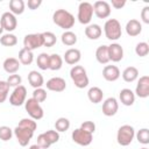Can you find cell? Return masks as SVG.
<instances>
[{
  "label": "cell",
  "instance_id": "6da1fadb",
  "mask_svg": "<svg viewBox=\"0 0 149 149\" xmlns=\"http://www.w3.org/2000/svg\"><path fill=\"white\" fill-rule=\"evenodd\" d=\"M52 21L64 30H69L74 24V16L66 9H56L52 14Z\"/></svg>",
  "mask_w": 149,
  "mask_h": 149
},
{
  "label": "cell",
  "instance_id": "7a4b0ae2",
  "mask_svg": "<svg viewBox=\"0 0 149 149\" xmlns=\"http://www.w3.org/2000/svg\"><path fill=\"white\" fill-rule=\"evenodd\" d=\"M70 77L78 88H85L88 85V77L87 72L81 65H73L70 70Z\"/></svg>",
  "mask_w": 149,
  "mask_h": 149
},
{
  "label": "cell",
  "instance_id": "3957f363",
  "mask_svg": "<svg viewBox=\"0 0 149 149\" xmlns=\"http://www.w3.org/2000/svg\"><path fill=\"white\" fill-rule=\"evenodd\" d=\"M104 33L109 41H116L121 37V24L116 19H108L104 24Z\"/></svg>",
  "mask_w": 149,
  "mask_h": 149
},
{
  "label": "cell",
  "instance_id": "277c9868",
  "mask_svg": "<svg viewBox=\"0 0 149 149\" xmlns=\"http://www.w3.org/2000/svg\"><path fill=\"white\" fill-rule=\"evenodd\" d=\"M135 137V129L130 125H123L118 129L116 133V141L120 146L127 147L129 146Z\"/></svg>",
  "mask_w": 149,
  "mask_h": 149
},
{
  "label": "cell",
  "instance_id": "5b68a950",
  "mask_svg": "<svg viewBox=\"0 0 149 149\" xmlns=\"http://www.w3.org/2000/svg\"><path fill=\"white\" fill-rule=\"evenodd\" d=\"M24 108H26V112L28 113V115L37 121V120H41L43 116H44V111L42 108V106L40 105L38 101H36L34 98H29L26 100L24 102Z\"/></svg>",
  "mask_w": 149,
  "mask_h": 149
},
{
  "label": "cell",
  "instance_id": "8992f818",
  "mask_svg": "<svg viewBox=\"0 0 149 149\" xmlns=\"http://www.w3.org/2000/svg\"><path fill=\"white\" fill-rule=\"evenodd\" d=\"M93 16V6L87 1H83L78 6L77 19L81 24H88Z\"/></svg>",
  "mask_w": 149,
  "mask_h": 149
},
{
  "label": "cell",
  "instance_id": "52a82bcc",
  "mask_svg": "<svg viewBox=\"0 0 149 149\" xmlns=\"http://www.w3.org/2000/svg\"><path fill=\"white\" fill-rule=\"evenodd\" d=\"M13 134L15 135L19 144L21 147H26L28 146L29 141L33 139L34 136V130L29 129V128H26V127H21V126H16L14 129H13Z\"/></svg>",
  "mask_w": 149,
  "mask_h": 149
},
{
  "label": "cell",
  "instance_id": "ba28073f",
  "mask_svg": "<svg viewBox=\"0 0 149 149\" xmlns=\"http://www.w3.org/2000/svg\"><path fill=\"white\" fill-rule=\"evenodd\" d=\"M43 47V36L42 33H34L28 34L23 38V48L33 51L35 49H38Z\"/></svg>",
  "mask_w": 149,
  "mask_h": 149
},
{
  "label": "cell",
  "instance_id": "9c48e42d",
  "mask_svg": "<svg viewBox=\"0 0 149 149\" xmlns=\"http://www.w3.org/2000/svg\"><path fill=\"white\" fill-rule=\"evenodd\" d=\"M26 100H27V88L23 85L15 87L9 95V104L15 107L23 105Z\"/></svg>",
  "mask_w": 149,
  "mask_h": 149
},
{
  "label": "cell",
  "instance_id": "30bf717a",
  "mask_svg": "<svg viewBox=\"0 0 149 149\" xmlns=\"http://www.w3.org/2000/svg\"><path fill=\"white\" fill-rule=\"evenodd\" d=\"M71 137H72V141L79 146H83V147H87L88 144H91L92 140H93V134H90L80 128H77L72 132L71 134Z\"/></svg>",
  "mask_w": 149,
  "mask_h": 149
},
{
  "label": "cell",
  "instance_id": "8fae6325",
  "mask_svg": "<svg viewBox=\"0 0 149 149\" xmlns=\"http://www.w3.org/2000/svg\"><path fill=\"white\" fill-rule=\"evenodd\" d=\"M93 13L99 19H107L111 15V5L107 1L98 0L93 5Z\"/></svg>",
  "mask_w": 149,
  "mask_h": 149
},
{
  "label": "cell",
  "instance_id": "7c38bea8",
  "mask_svg": "<svg viewBox=\"0 0 149 149\" xmlns=\"http://www.w3.org/2000/svg\"><path fill=\"white\" fill-rule=\"evenodd\" d=\"M0 23L3 28V30L12 33L13 30H15V28L17 26V20H16V16L14 14H12L10 12H5L0 17Z\"/></svg>",
  "mask_w": 149,
  "mask_h": 149
},
{
  "label": "cell",
  "instance_id": "4fadbf2b",
  "mask_svg": "<svg viewBox=\"0 0 149 149\" xmlns=\"http://www.w3.org/2000/svg\"><path fill=\"white\" fill-rule=\"evenodd\" d=\"M118 109H119V102H118V100L114 97H109V98H107L102 102L101 111H102V114L105 116H113V115H115Z\"/></svg>",
  "mask_w": 149,
  "mask_h": 149
},
{
  "label": "cell",
  "instance_id": "5bb4252c",
  "mask_svg": "<svg viewBox=\"0 0 149 149\" xmlns=\"http://www.w3.org/2000/svg\"><path fill=\"white\" fill-rule=\"evenodd\" d=\"M135 94L140 98H148L149 97V76H142L137 80Z\"/></svg>",
  "mask_w": 149,
  "mask_h": 149
},
{
  "label": "cell",
  "instance_id": "9a60e30c",
  "mask_svg": "<svg viewBox=\"0 0 149 149\" xmlns=\"http://www.w3.org/2000/svg\"><path fill=\"white\" fill-rule=\"evenodd\" d=\"M45 86L49 91L52 92H63L66 88V81L62 77H52L47 83Z\"/></svg>",
  "mask_w": 149,
  "mask_h": 149
},
{
  "label": "cell",
  "instance_id": "2e32d148",
  "mask_svg": "<svg viewBox=\"0 0 149 149\" xmlns=\"http://www.w3.org/2000/svg\"><path fill=\"white\" fill-rule=\"evenodd\" d=\"M107 48H108L109 61L118 63L123 58V49L119 43H111L109 45H107Z\"/></svg>",
  "mask_w": 149,
  "mask_h": 149
},
{
  "label": "cell",
  "instance_id": "e0dca14e",
  "mask_svg": "<svg viewBox=\"0 0 149 149\" xmlns=\"http://www.w3.org/2000/svg\"><path fill=\"white\" fill-rule=\"evenodd\" d=\"M80 58H81V52L79 49H76V48L68 49L64 54V57H63L65 63L69 65H76L80 61Z\"/></svg>",
  "mask_w": 149,
  "mask_h": 149
},
{
  "label": "cell",
  "instance_id": "ac0fdd59",
  "mask_svg": "<svg viewBox=\"0 0 149 149\" xmlns=\"http://www.w3.org/2000/svg\"><path fill=\"white\" fill-rule=\"evenodd\" d=\"M120 70L116 65H105L102 70V77L107 81H115L120 78Z\"/></svg>",
  "mask_w": 149,
  "mask_h": 149
},
{
  "label": "cell",
  "instance_id": "d6986e66",
  "mask_svg": "<svg viewBox=\"0 0 149 149\" xmlns=\"http://www.w3.org/2000/svg\"><path fill=\"white\" fill-rule=\"evenodd\" d=\"M126 33L129 35V36H132V37H135V36H137V35H140L141 34V31H142V24H141V22L139 21V20H136V19H130L127 23H126Z\"/></svg>",
  "mask_w": 149,
  "mask_h": 149
},
{
  "label": "cell",
  "instance_id": "ffe728a7",
  "mask_svg": "<svg viewBox=\"0 0 149 149\" xmlns=\"http://www.w3.org/2000/svg\"><path fill=\"white\" fill-rule=\"evenodd\" d=\"M20 65L21 64H20L19 59L15 58V57H8V58H6L3 61V64H2L3 70L7 73H10V74L16 73L19 71V69H20Z\"/></svg>",
  "mask_w": 149,
  "mask_h": 149
},
{
  "label": "cell",
  "instance_id": "44dd1931",
  "mask_svg": "<svg viewBox=\"0 0 149 149\" xmlns=\"http://www.w3.org/2000/svg\"><path fill=\"white\" fill-rule=\"evenodd\" d=\"M119 99L122 105L132 106L135 102V93L130 88H122L119 93Z\"/></svg>",
  "mask_w": 149,
  "mask_h": 149
},
{
  "label": "cell",
  "instance_id": "7402d4cb",
  "mask_svg": "<svg viewBox=\"0 0 149 149\" xmlns=\"http://www.w3.org/2000/svg\"><path fill=\"white\" fill-rule=\"evenodd\" d=\"M28 81H29L30 86H33L34 88H38V87H42L44 85L43 76L36 70H31L28 73Z\"/></svg>",
  "mask_w": 149,
  "mask_h": 149
},
{
  "label": "cell",
  "instance_id": "603a6c76",
  "mask_svg": "<svg viewBox=\"0 0 149 149\" xmlns=\"http://www.w3.org/2000/svg\"><path fill=\"white\" fill-rule=\"evenodd\" d=\"M101 34H102V29L97 23L87 24L85 28V36L90 40H98L101 36Z\"/></svg>",
  "mask_w": 149,
  "mask_h": 149
},
{
  "label": "cell",
  "instance_id": "cb8c5ba5",
  "mask_svg": "<svg viewBox=\"0 0 149 149\" xmlns=\"http://www.w3.org/2000/svg\"><path fill=\"white\" fill-rule=\"evenodd\" d=\"M87 98L93 104H99L102 101V98H104V92L100 87L98 86H93L91 87L88 91H87Z\"/></svg>",
  "mask_w": 149,
  "mask_h": 149
},
{
  "label": "cell",
  "instance_id": "d4e9b609",
  "mask_svg": "<svg viewBox=\"0 0 149 149\" xmlns=\"http://www.w3.org/2000/svg\"><path fill=\"white\" fill-rule=\"evenodd\" d=\"M95 59L98 61V63L104 64V65L109 62L108 48H107V45L102 44V45H100V47L97 48V50H95Z\"/></svg>",
  "mask_w": 149,
  "mask_h": 149
},
{
  "label": "cell",
  "instance_id": "484cf974",
  "mask_svg": "<svg viewBox=\"0 0 149 149\" xmlns=\"http://www.w3.org/2000/svg\"><path fill=\"white\" fill-rule=\"evenodd\" d=\"M139 77V70L135 66H127L122 71V78L126 83H133Z\"/></svg>",
  "mask_w": 149,
  "mask_h": 149
},
{
  "label": "cell",
  "instance_id": "4316f807",
  "mask_svg": "<svg viewBox=\"0 0 149 149\" xmlns=\"http://www.w3.org/2000/svg\"><path fill=\"white\" fill-rule=\"evenodd\" d=\"M19 62L20 64H23V65H30L34 61V54L33 51L26 49V48H22L20 51H19Z\"/></svg>",
  "mask_w": 149,
  "mask_h": 149
},
{
  "label": "cell",
  "instance_id": "83f0119b",
  "mask_svg": "<svg viewBox=\"0 0 149 149\" xmlns=\"http://www.w3.org/2000/svg\"><path fill=\"white\" fill-rule=\"evenodd\" d=\"M61 41H62V43H63L64 45L72 47V45H74V44L77 43L78 37H77V35H76L73 31H71V30H65V31L61 35Z\"/></svg>",
  "mask_w": 149,
  "mask_h": 149
},
{
  "label": "cell",
  "instance_id": "f1b7e54d",
  "mask_svg": "<svg viewBox=\"0 0 149 149\" xmlns=\"http://www.w3.org/2000/svg\"><path fill=\"white\" fill-rule=\"evenodd\" d=\"M24 1L23 0H10L9 1V12L14 15H20L24 12Z\"/></svg>",
  "mask_w": 149,
  "mask_h": 149
},
{
  "label": "cell",
  "instance_id": "f546056e",
  "mask_svg": "<svg viewBox=\"0 0 149 149\" xmlns=\"http://www.w3.org/2000/svg\"><path fill=\"white\" fill-rule=\"evenodd\" d=\"M63 65V58L58 54H52L50 55V61H49V69L52 71H58L61 70Z\"/></svg>",
  "mask_w": 149,
  "mask_h": 149
},
{
  "label": "cell",
  "instance_id": "4dcf8cb0",
  "mask_svg": "<svg viewBox=\"0 0 149 149\" xmlns=\"http://www.w3.org/2000/svg\"><path fill=\"white\" fill-rule=\"evenodd\" d=\"M0 43L3 47H14L17 43V37L12 33H7L0 37Z\"/></svg>",
  "mask_w": 149,
  "mask_h": 149
},
{
  "label": "cell",
  "instance_id": "1f68e13d",
  "mask_svg": "<svg viewBox=\"0 0 149 149\" xmlns=\"http://www.w3.org/2000/svg\"><path fill=\"white\" fill-rule=\"evenodd\" d=\"M42 36H43V45L47 48L54 47L57 42V37L52 31H44L42 33Z\"/></svg>",
  "mask_w": 149,
  "mask_h": 149
},
{
  "label": "cell",
  "instance_id": "d6a6232c",
  "mask_svg": "<svg viewBox=\"0 0 149 149\" xmlns=\"http://www.w3.org/2000/svg\"><path fill=\"white\" fill-rule=\"evenodd\" d=\"M49 61H50V55H48L47 52H41L37 56L36 64L41 70H48L49 69Z\"/></svg>",
  "mask_w": 149,
  "mask_h": 149
},
{
  "label": "cell",
  "instance_id": "836d02e7",
  "mask_svg": "<svg viewBox=\"0 0 149 149\" xmlns=\"http://www.w3.org/2000/svg\"><path fill=\"white\" fill-rule=\"evenodd\" d=\"M135 136H136V140L139 141V143L144 144V146L149 143V129L148 128H141L140 130H137Z\"/></svg>",
  "mask_w": 149,
  "mask_h": 149
},
{
  "label": "cell",
  "instance_id": "e575fe53",
  "mask_svg": "<svg viewBox=\"0 0 149 149\" xmlns=\"http://www.w3.org/2000/svg\"><path fill=\"white\" fill-rule=\"evenodd\" d=\"M55 128L58 133L61 132H66L70 128V121L66 118H58L55 122Z\"/></svg>",
  "mask_w": 149,
  "mask_h": 149
},
{
  "label": "cell",
  "instance_id": "d590c367",
  "mask_svg": "<svg viewBox=\"0 0 149 149\" xmlns=\"http://www.w3.org/2000/svg\"><path fill=\"white\" fill-rule=\"evenodd\" d=\"M135 54L140 57H146L149 54V44L147 42H140L135 47Z\"/></svg>",
  "mask_w": 149,
  "mask_h": 149
},
{
  "label": "cell",
  "instance_id": "8d00e7d4",
  "mask_svg": "<svg viewBox=\"0 0 149 149\" xmlns=\"http://www.w3.org/2000/svg\"><path fill=\"white\" fill-rule=\"evenodd\" d=\"M9 93V85L6 80H0V104L5 102Z\"/></svg>",
  "mask_w": 149,
  "mask_h": 149
},
{
  "label": "cell",
  "instance_id": "74e56055",
  "mask_svg": "<svg viewBox=\"0 0 149 149\" xmlns=\"http://www.w3.org/2000/svg\"><path fill=\"white\" fill-rule=\"evenodd\" d=\"M13 136V129L9 128L8 126H1L0 127V140L6 142L9 141Z\"/></svg>",
  "mask_w": 149,
  "mask_h": 149
},
{
  "label": "cell",
  "instance_id": "f35d334b",
  "mask_svg": "<svg viewBox=\"0 0 149 149\" xmlns=\"http://www.w3.org/2000/svg\"><path fill=\"white\" fill-rule=\"evenodd\" d=\"M17 126L29 128V129H31V130H34V132H35L36 128H37V123H36V121L33 120L31 118H23V119H21V121L19 122Z\"/></svg>",
  "mask_w": 149,
  "mask_h": 149
},
{
  "label": "cell",
  "instance_id": "ab89813d",
  "mask_svg": "<svg viewBox=\"0 0 149 149\" xmlns=\"http://www.w3.org/2000/svg\"><path fill=\"white\" fill-rule=\"evenodd\" d=\"M44 136L47 137V140L50 142V144H54V143H57L59 141V133L57 130H54V129H49L47 132L43 133Z\"/></svg>",
  "mask_w": 149,
  "mask_h": 149
},
{
  "label": "cell",
  "instance_id": "60d3db41",
  "mask_svg": "<svg viewBox=\"0 0 149 149\" xmlns=\"http://www.w3.org/2000/svg\"><path fill=\"white\" fill-rule=\"evenodd\" d=\"M33 98L38 101V102H43L45 101L47 99V91L42 87H38V88H34V92H33Z\"/></svg>",
  "mask_w": 149,
  "mask_h": 149
},
{
  "label": "cell",
  "instance_id": "b9f144b4",
  "mask_svg": "<svg viewBox=\"0 0 149 149\" xmlns=\"http://www.w3.org/2000/svg\"><path fill=\"white\" fill-rule=\"evenodd\" d=\"M7 84L9 85V87H17V86H20L21 85V83H22V78H21V76L20 74H16V73H14V74H10L8 78H7Z\"/></svg>",
  "mask_w": 149,
  "mask_h": 149
},
{
  "label": "cell",
  "instance_id": "7bdbcfd3",
  "mask_svg": "<svg viewBox=\"0 0 149 149\" xmlns=\"http://www.w3.org/2000/svg\"><path fill=\"white\" fill-rule=\"evenodd\" d=\"M79 128L85 130V132H87V133H90V134H93L95 132V123L93 121H84L80 125Z\"/></svg>",
  "mask_w": 149,
  "mask_h": 149
},
{
  "label": "cell",
  "instance_id": "ee69618b",
  "mask_svg": "<svg viewBox=\"0 0 149 149\" xmlns=\"http://www.w3.org/2000/svg\"><path fill=\"white\" fill-rule=\"evenodd\" d=\"M37 146L41 148V149H48L51 144H50V142L47 140V137L44 136V134L42 133V134H40L38 136H37Z\"/></svg>",
  "mask_w": 149,
  "mask_h": 149
},
{
  "label": "cell",
  "instance_id": "f6af8a7d",
  "mask_svg": "<svg viewBox=\"0 0 149 149\" xmlns=\"http://www.w3.org/2000/svg\"><path fill=\"white\" fill-rule=\"evenodd\" d=\"M141 20L144 23H149V6H144L141 10Z\"/></svg>",
  "mask_w": 149,
  "mask_h": 149
},
{
  "label": "cell",
  "instance_id": "bcb514c9",
  "mask_svg": "<svg viewBox=\"0 0 149 149\" xmlns=\"http://www.w3.org/2000/svg\"><path fill=\"white\" fill-rule=\"evenodd\" d=\"M41 5H42V1H41V0H28V2H27L28 8L31 9V10L37 9Z\"/></svg>",
  "mask_w": 149,
  "mask_h": 149
},
{
  "label": "cell",
  "instance_id": "7dc6e473",
  "mask_svg": "<svg viewBox=\"0 0 149 149\" xmlns=\"http://www.w3.org/2000/svg\"><path fill=\"white\" fill-rule=\"evenodd\" d=\"M111 5L115 9H121L126 5V0H112L111 1Z\"/></svg>",
  "mask_w": 149,
  "mask_h": 149
},
{
  "label": "cell",
  "instance_id": "c3c4849f",
  "mask_svg": "<svg viewBox=\"0 0 149 149\" xmlns=\"http://www.w3.org/2000/svg\"><path fill=\"white\" fill-rule=\"evenodd\" d=\"M28 149H41V148H40L37 144H33V146H30Z\"/></svg>",
  "mask_w": 149,
  "mask_h": 149
},
{
  "label": "cell",
  "instance_id": "681fc988",
  "mask_svg": "<svg viewBox=\"0 0 149 149\" xmlns=\"http://www.w3.org/2000/svg\"><path fill=\"white\" fill-rule=\"evenodd\" d=\"M2 31H3V28H2V26H1V23H0V35L2 34Z\"/></svg>",
  "mask_w": 149,
  "mask_h": 149
},
{
  "label": "cell",
  "instance_id": "f907efd6",
  "mask_svg": "<svg viewBox=\"0 0 149 149\" xmlns=\"http://www.w3.org/2000/svg\"><path fill=\"white\" fill-rule=\"evenodd\" d=\"M141 149H148V148H147V147H143V148H141Z\"/></svg>",
  "mask_w": 149,
  "mask_h": 149
}]
</instances>
